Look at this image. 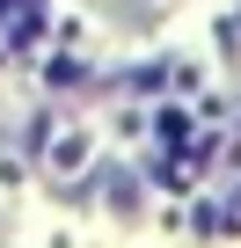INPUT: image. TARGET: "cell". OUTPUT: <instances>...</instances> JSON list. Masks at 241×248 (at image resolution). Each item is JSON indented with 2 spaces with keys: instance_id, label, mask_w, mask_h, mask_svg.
<instances>
[]
</instances>
